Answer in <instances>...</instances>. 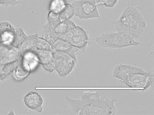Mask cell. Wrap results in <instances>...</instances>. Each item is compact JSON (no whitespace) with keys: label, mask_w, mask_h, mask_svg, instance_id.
I'll return each instance as SVG.
<instances>
[{"label":"cell","mask_w":154,"mask_h":115,"mask_svg":"<svg viewBox=\"0 0 154 115\" xmlns=\"http://www.w3.org/2000/svg\"><path fill=\"white\" fill-rule=\"evenodd\" d=\"M150 19L145 10L140 7L128 6L112 21V28L117 31H122L135 39L144 35L148 30Z\"/></svg>","instance_id":"6da1fadb"},{"label":"cell","mask_w":154,"mask_h":115,"mask_svg":"<svg viewBox=\"0 0 154 115\" xmlns=\"http://www.w3.org/2000/svg\"><path fill=\"white\" fill-rule=\"evenodd\" d=\"M116 99L110 100L105 96L100 97L98 95L84 96L80 114L114 115L117 111L114 105Z\"/></svg>","instance_id":"7a4b0ae2"},{"label":"cell","mask_w":154,"mask_h":115,"mask_svg":"<svg viewBox=\"0 0 154 115\" xmlns=\"http://www.w3.org/2000/svg\"><path fill=\"white\" fill-rule=\"evenodd\" d=\"M112 76L129 87L144 88L148 72L140 68L120 64L113 69Z\"/></svg>","instance_id":"3957f363"},{"label":"cell","mask_w":154,"mask_h":115,"mask_svg":"<svg viewBox=\"0 0 154 115\" xmlns=\"http://www.w3.org/2000/svg\"><path fill=\"white\" fill-rule=\"evenodd\" d=\"M92 39L95 40L101 47L111 49H120L130 46L144 44L122 31L107 32L102 33L100 36Z\"/></svg>","instance_id":"277c9868"},{"label":"cell","mask_w":154,"mask_h":115,"mask_svg":"<svg viewBox=\"0 0 154 115\" xmlns=\"http://www.w3.org/2000/svg\"><path fill=\"white\" fill-rule=\"evenodd\" d=\"M74 15L81 19L101 18L95 0H77L72 4Z\"/></svg>","instance_id":"5b68a950"},{"label":"cell","mask_w":154,"mask_h":115,"mask_svg":"<svg viewBox=\"0 0 154 115\" xmlns=\"http://www.w3.org/2000/svg\"><path fill=\"white\" fill-rule=\"evenodd\" d=\"M55 69L61 76L65 77L72 71L75 59L68 54L62 51L52 52Z\"/></svg>","instance_id":"8992f818"},{"label":"cell","mask_w":154,"mask_h":115,"mask_svg":"<svg viewBox=\"0 0 154 115\" xmlns=\"http://www.w3.org/2000/svg\"><path fill=\"white\" fill-rule=\"evenodd\" d=\"M59 38L66 40L72 46L84 50L92 40L89 38L86 30L79 26H76L69 33Z\"/></svg>","instance_id":"52a82bcc"},{"label":"cell","mask_w":154,"mask_h":115,"mask_svg":"<svg viewBox=\"0 0 154 115\" xmlns=\"http://www.w3.org/2000/svg\"><path fill=\"white\" fill-rule=\"evenodd\" d=\"M50 44L54 51L65 52L75 59V55L78 52H82V49L72 46L66 40L62 38L54 37H43Z\"/></svg>","instance_id":"ba28073f"},{"label":"cell","mask_w":154,"mask_h":115,"mask_svg":"<svg viewBox=\"0 0 154 115\" xmlns=\"http://www.w3.org/2000/svg\"><path fill=\"white\" fill-rule=\"evenodd\" d=\"M16 34V28L11 24L5 22L0 23V43L13 46Z\"/></svg>","instance_id":"9c48e42d"},{"label":"cell","mask_w":154,"mask_h":115,"mask_svg":"<svg viewBox=\"0 0 154 115\" xmlns=\"http://www.w3.org/2000/svg\"><path fill=\"white\" fill-rule=\"evenodd\" d=\"M43 67L52 72L55 69V64L52 52L36 49L35 51Z\"/></svg>","instance_id":"30bf717a"},{"label":"cell","mask_w":154,"mask_h":115,"mask_svg":"<svg viewBox=\"0 0 154 115\" xmlns=\"http://www.w3.org/2000/svg\"><path fill=\"white\" fill-rule=\"evenodd\" d=\"M24 102L26 105L30 109L38 112L42 111L43 100L38 93L35 92L29 93L24 97Z\"/></svg>","instance_id":"8fae6325"},{"label":"cell","mask_w":154,"mask_h":115,"mask_svg":"<svg viewBox=\"0 0 154 115\" xmlns=\"http://www.w3.org/2000/svg\"><path fill=\"white\" fill-rule=\"evenodd\" d=\"M76 26L74 22L70 19L61 21L54 28L48 36L60 37L69 33Z\"/></svg>","instance_id":"7c38bea8"},{"label":"cell","mask_w":154,"mask_h":115,"mask_svg":"<svg viewBox=\"0 0 154 115\" xmlns=\"http://www.w3.org/2000/svg\"><path fill=\"white\" fill-rule=\"evenodd\" d=\"M18 48L0 43V59L15 58L19 54Z\"/></svg>","instance_id":"4fadbf2b"},{"label":"cell","mask_w":154,"mask_h":115,"mask_svg":"<svg viewBox=\"0 0 154 115\" xmlns=\"http://www.w3.org/2000/svg\"><path fill=\"white\" fill-rule=\"evenodd\" d=\"M38 36L37 34L27 36L19 48L20 51L23 53L27 51L36 50V40Z\"/></svg>","instance_id":"5bb4252c"},{"label":"cell","mask_w":154,"mask_h":115,"mask_svg":"<svg viewBox=\"0 0 154 115\" xmlns=\"http://www.w3.org/2000/svg\"><path fill=\"white\" fill-rule=\"evenodd\" d=\"M59 14L61 20L70 19L74 15L73 6L70 4H66L64 7Z\"/></svg>","instance_id":"9a60e30c"},{"label":"cell","mask_w":154,"mask_h":115,"mask_svg":"<svg viewBox=\"0 0 154 115\" xmlns=\"http://www.w3.org/2000/svg\"><path fill=\"white\" fill-rule=\"evenodd\" d=\"M66 4L64 0H52L49 5L50 11L59 14L64 7Z\"/></svg>","instance_id":"2e32d148"},{"label":"cell","mask_w":154,"mask_h":115,"mask_svg":"<svg viewBox=\"0 0 154 115\" xmlns=\"http://www.w3.org/2000/svg\"><path fill=\"white\" fill-rule=\"evenodd\" d=\"M36 49L53 52V49L49 42L43 37H37L36 42Z\"/></svg>","instance_id":"e0dca14e"},{"label":"cell","mask_w":154,"mask_h":115,"mask_svg":"<svg viewBox=\"0 0 154 115\" xmlns=\"http://www.w3.org/2000/svg\"><path fill=\"white\" fill-rule=\"evenodd\" d=\"M27 37V35L21 28H16V36L13 46L19 48Z\"/></svg>","instance_id":"ac0fdd59"},{"label":"cell","mask_w":154,"mask_h":115,"mask_svg":"<svg viewBox=\"0 0 154 115\" xmlns=\"http://www.w3.org/2000/svg\"><path fill=\"white\" fill-rule=\"evenodd\" d=\"M48 23L54 28L61 21L59 14L50 11L47 17Z\"/></svg>","instance_id":"d6986e66"},{"label":"cell","mask_w":154,"mask_h":115,"mask_svg":"<svg viewBox=\"0 0 154 115\" xmlns=\"http://www.w3.org/2000/svg\"><path fill=\"white\" fill-rule=\"evenodd\" d=\"M148 71V76L146 85L143 89L141 90L143 91L147 90L150 87H153L154 86V70L151 69Z\"/></svg>","instance_id":"ffe728a7"},{"label":"cell","mask_w":154,"mask_h":115,"mask_svg":"<svg viewBox=\"0 0 154 115\" xmlns=\"http://www.w3.org/2000/svg\"><path fill=\"white\" fill-rule=\"evenodd\" d=\"M118 0H97V5H104L106 7L112 8L117 3Z\"/></svg>","instance_id":"44dd1931"},{"label":"cell","mask_w":154,"mask_h":115,"mask_svg":"<svg viewBox=\"0 0 154 115\" xmlns=\"http://www.w3.org/2000/svg\"><path fill=\"white\" fill-rule=\"evenodd\" d=\"M14 0L16 1H20L19 0Z\"/></svg>","instance_id":"7402d4cb"},{"label":"cell","mask_w":154,"mask_h":115,"mask_svg":"<svg viewBox=\"0 0 154 115\" xmlns=\"http://www.w3.org/2000/svg\"></svg>","instance_id":"603a6c76"}]
</instances>
